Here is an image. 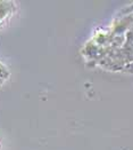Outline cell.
Wrapping results in <instances>:
<instances>
[{"mask_svg":"<svg viewBox=\"0 0 133 150\" xmlns=\"http://www.w3.org/2000/svg\"><path fill=\"white\" fill-rule=\"evenodd\" d=\"M18 12V4L12 0H0V31L7 29Z\"/></svg>","mask_w":133,"mask_h":150,"instance_id":"obj_1","label":"cell"},{"mask_svg":"<svg viewBox=\"0 0 133 150\" xmlns=\"http://www.w3.org/2000/svg\"><path fill=\"white\" fill-rule=\"evenodd\" d=\"M10 78V70L3 62L0 61V87L5 85Z\"/></svg>","mask_w":133,"mask_h":150,"instance_id":"obj_2","label":"cell"},{"mask_svg":"<svg viewBox=\"0 0 133 150\" xmlns=\"http://www.w3.org/2000/svg\"><path fill=\"white\" fill-rule=\"evenodd\" d=\"M0 150H2V144H1V142H0Z\"/></svg>","mask_w":133,"mask_h":150,"instance_id":"obj_3","label":"cell"}]
</instances>
